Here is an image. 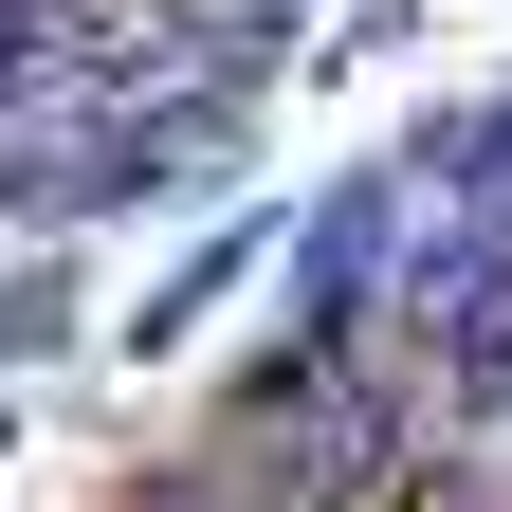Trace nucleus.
I'll list each match as a JSON object with an SVG mask.
<instances>
[{"label": "nucleus", "instance_id": "f257e3e1", "mask_svg": "<svg viewBox=\"0 0 512 512\" xmlns=\"http://www.w3.org/2000/svg\"><path fill=\"white\" fill-rule=\"evenodd\" d=\"M238 275H256V220H220V238H202V256H183V275H165L147 311H128V366H165V348H183V330H202V311H220Z\"/></svg>", "mask_w": 512, "mask_h": 512}]
</instances>
